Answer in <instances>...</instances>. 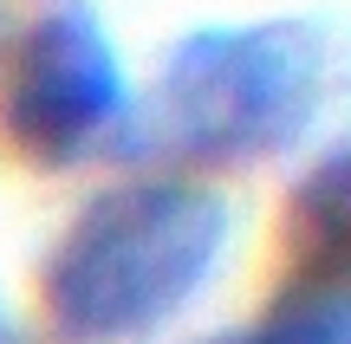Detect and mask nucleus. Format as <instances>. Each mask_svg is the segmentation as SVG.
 Segmentation results:
<instances>
[{
    "mask_svg": "<svg viewBox=\"0 0 351 344\" xmlns=\"http://www.w3.org/2000/svg\"><path fill=\"white\" fill-rule=\"evenodd\" d=\"M234 208L202 182H124L85 202L46 267V312L65 344H130L169 325L215 280Z\"/></svg>",
    "mask_w": 351,
    "mask_h": 344,
    "instance_id": "1",
    "label": "nucleus"
},
{
    "mask_svg": "<svg viewBox=\"0 0 351 344\" xmlns=\"http://www.w3.org/2000/svg\"><path fill=\"white\" fill-rule=\"evenodd\" d=\"M326 104V39L306 20L202 26L156 78V137L189 163L287 156Z\"/></svg>",
    "mask_w": 351,
    "mask_h": 344,
    "instance_id": "2",
    "label": "nucleus"
},
{
    "mask_svg": "<svg viewBox=\"0 0 351 344\" xmlns=\"http://www.w3.org/2000/svg\"><path fill=\"white\" fill-rule=\"evenodd\" d=\"M130 117V85L85 7H52L13 39L0 72V130L39 169H72Z\"/></svg>",
    "mask_w": 351,
    "mask_h": 344,
    "instance_id": "3",
    "label": "nucleus"
},
{
    "mask_svg": "<svg viewBox=\"0 0 351 344\" xmlns=\"http://www.w3.org/2000/svg\"><path fill=\"white\" fill-rule=\"evenodd\" d=\"M254 332L261 344H351V299L339 280H300Z\"/></svg>",
    "mask_w": 351,
    "mask_h": 344,
    "instance_id": "4",
    "label": "nucleus"
},
{
    "mask_svg": "<svg viewBox=\"0 0 351 344\" xmlns=\"http://www.w3.org/2000/svg\"><path fill=\"white\" fill-rule=\"evenodd\" d=\"M202 344H261V332H254V325H241V332H215V338H202Z\"/></svg>",
    "mask_w": 351,
    "mask_h": 344,
    "instance_id": "5",
    "label": "nucleus"
}]
</instances>
